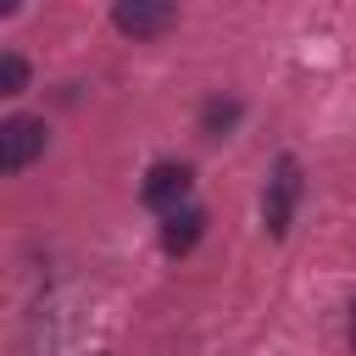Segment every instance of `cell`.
Returning a JSON list of instances; mask_svg holds the SVG:
<instances>
[{
    "instance_id": "obj_5",
    "label": "cell",
    "mask_w": 356,
    "mask_h": 356,
    "mask_svg": "<svg viewBox=\"0 0 356 356\" xmlns=\"http://www.w3.org/2000/svg\"><path fill=\"white\" fill-rule=\"evenodd\" d=\"M200 234H206V211H200V206H184V211H172V217L161 222V250H167V256H189Z\"/></svg>"
},
{
    "instance_id": "obj_8",
    "label": "cell",
    "mask_w": 356,
    "mask_h": 356,
    "mask_svg": "<svg viewBox=\"0 0 356 356\" xmlns=\"http://www.w3.org/2000/svg\"><path fill=\"white\" fill-rule=\"evenodd\" d=\"M350 350H356V300H350Z\"/></svg>"
},
{
    "instance_id": "obj_7",
    "label": "cell",
    "mask_w": 356,
    "mask_h": 356,
    "mask_svg": "<svg viewBox=\"0 0 356 356\" xmlns=\"http://www.w3.org/2000/svg\"><path fill=\"white\" fill-rule=\"evenodd\" d=\"M234 117H239V106H234V100H211V106H206V128H211V134H217V128H228Z\"/></svg>"
},
{
    "instance_id": "obj_4",
    "label": "cell",
    "mask_w": 356,
    "mask_h": 356,
    "mask_svg": "<svg viewBox=\"0 0 356 356\" xmlns=\"http://www.w3.org/2000/svg\"><path fill=\"white\" fill-rule=\"evenodd\" d=\"M111 22H117L122 33H134V39H156V33H167V28L178 22V11H172L167 0H122V6L111 11Z\"/></svg>"
},
{
    "instance_id": "obj_2",
    "label": "cell",
    "mask_w": 356,
    "mask_h": 356,
    "mask_svg": "<svg viewBox=\"0 0 356 356\" xmlns=\"http://www.w3.org/2000/svg\"><path fill=\"white\" fill-rule=\"evenodd\" d=\"M50 145L44 117H6L0 122V172H22L28 161H39Z\"/></svg>"
},
{
    "instance_id": "obj_3",
    "label": "cell",
    "mask_w": 356,
    "mask_h": 356,
    "mask_svg": "<svg viewBox=\"0 0 356 356\" xmlns=\"http://www.w3.org/2000/svg\"><path fill=\"white\" fill-rule=\"evenodd\" d=\"M189 184H195V172H189L184 161H156V167L145 172L139 195H145V206H150V211L172 217V211H184V200H189Z\"/></svg>"
},
{
    "instance_id": "obj_6",
    "label": "cell",
    "mask_w": 356,
    "mask_h": 356,
    "mask_svg": "<svg viewBox=\"0 0 356 356\" xmlns=\"http://www.w3.org/2000/svg\"><path fill=\"white\" fill-rule=\"evenodd\" d=\"M22 83H28V61L17 50H6L0 56V95H22Z\"/></svg>"
},
{
    "instance_id": "obj_1",
    "label": "cell",
    "mask_w": 356,
    "mask_h": 356,
    "mask_svg": "<svg viewBox=\"0 0 356 356\" xmlns=\"http://www.w3.org/2000/svg\"><path fill=\"white\" fill-rule=\"evenodd\" d=\"M295 200H300V161H295V156H278V161H273V178H267V189H261V222H267L273 239L289 234Z\"/></svg>"
}]
</instances>
